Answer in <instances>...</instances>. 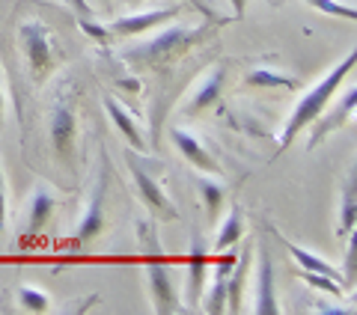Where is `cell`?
<instances>
[{
  "mask_svg": "<svg viewBox=\"0 0 357 315\" xmlns=\"http://www.w3.org/2000/svg\"><path fill=\"white\" fill-rule=\"evenodd\" d=\"M354 63H357V51L351 48L345 57L333 66V69L325 75V77H319L316 84H312L304 95L298 98V105L292 107V114H289V119H286V125H283V134H280V146L277 149H289V146L295 143V137L301 131H304L312 119H316L321 110H325V105L340 93V86L345 84V77H349L351 72H354Z\"/></svg>",
  "mask_w": 357,
  "mask_h": 315,
  "instance_id": "6da1fadb",
  "label": "cell"
},
{
  "mask_svg": "<svg viewBox=\"0 0 357 315\" xmlns=\"http://www.w3.org/2000/svg\"><path fill=\"white\" fill-rule=\"evenodd\" d=\"M215 27H218V21L215 24H199V27H182V24L164 27L155 33L149 42L134 45L131 51H126V60L146 66V69H164V66L176 63L178 57H185V54L191 51L194 45L203 42L206 36H211Z\"/></svg>",
  "mask_w": 357,
  "mask_h": 315,
  "instance_id": "7a4b0ae2",
  "label": "cell"
},
{
  "mask_svg": "<svg viewBox=\"0 0 357 315\" xmlns=\"http://www.w3.org/2000/svg\"><path fill=\"white\" fill-rule=\"evenodd\" d=\"M137 238H140V247H143V262H146V289H149L152 309L158 315L178 312L182 307H178V295H176L170 265L164 262L158 232H155V226L149 220L137 223Z\"/></svg>",
  "mask_w": 357,
  "mask_h": 315,
  "instance_id": "3957f363",
  "label": "cell"
},
{
  "mask_svg": "<svg viewBox=\"0 0 357 315\" xmlns=\"http://www.w3.org/2000/svg\"><path fill=\"white\" fill-rule=\"evenodd\" d=\"M18 39H21V51L30 66V77L36 84H42L51 75V69L57 66V51H54L51 33L42 21H24L18 27Z\"/></svg>",
  "mask_w": 357,
  "mask_h": 315,
  "instance_id": "277c9868",
  "label": "cell"
},
{
  "mask_svg": "<svg viewBox=\"0 0 357 315\" xmlns=\"http://www.w3.org/2000/svg\"><path fill=\"white\" fill-rule=\"evenodd\" d=\"M354 107H357V89L354 86H349L345 93L337 98V105H325V110L310 122L312 125V134H310V140H307V149L312 152V149H319L321 143H325L331 134H337V131H342L345 128V122H351L354 119Z\"/></svg>",
  "mask_w": 357,
  "mask_h": 315,
  "instance_id": "5b68a950",
  "label": "cell"
},
{
  "mask_svg": "<svg viewBox=\"0 0 357 315\" xmlns=\"http://www.w3.org/2000/svg\"><path fill=\"white\" fill-rule=\"evenodd\" d=\"M128 170H131L134 187H137V197L143 199V206H146L158 220H176L178 215H176L170 197H167V190L161 187L158 178H155L146 167L140 164V158L131 155V149H128Z\"/></svg>",
  "mask_w": 357,
  "mask_h": 315,
  "instance_id": "8992f818",
  "label": "cell"
},
{
  "mask_svg": "<svg viewBox=\"0 0 357 315\" xmlns=\"http://www.w3.org/2000/svg\"><path fill=\"white\" fill-rule=\"evenodd\" d=\"M51 146L54 155L66 167H75V140H77V116L69 98H60L51 110Z\"/></svg>",
  "mask_w": 357,
  "mask_h": 315,
  "instance_id": "52a82bcc",
  "label": "cell"
},
{
  "mask_svg": "<svg viewBox=\"0 0 357 315\" xmlns=\"http://www.w3.org/2000/svg\"><path fill=\"white\" fill-rule=\"evenodd\" d=\"M105 206H107V170L96 182L93 194H89V199L84 202L81 217L75 223V235H72L75 247H84L93 238H98V232L105 229Z\"/></svg>",
  "mask_w": 357,
  "mask_h": 315,
  "instance_id": "ba28073f",
  "label": "cell"
},
{
  "mask_svg": "<svg viewBox=\"0 0 357 315\" xmlns=\"http://www.w3.org/2000/svg\"><path fill=\"white\" fill-rule=\"evenodd\" d=\"M173 15H178V9H173V6H167V9H143V13L116 15L107 24V30L114 33L116 39H128V36H140V33H149L155 27L167 24Z\"/></svg>",
  "mask_w": 357,
  "mask_h": 315,
  "instance_id": "9c48e42d",
  "label": "cell"
},
{
  "mask_svg": "<svg viewBox=\"0 0 357 315\" xmlns=\"http://www.w3.org/2000/svg\"><path fill=\"white\" fill-rule=\"evenodd\" d=\"M208 283V250L203 241V232H191V253H188V303L199 307L203 291Z\"/></svg>",
  "mask_w": 357,
  "mask_h": 315,
  "instance_id": "30bf717a",
  "label": "cell"
},
{
  "mask_svg": "<svg viewBox=\"0 0 357 315\" xmlns=\"http://www.w3.org/2000/svg\"><path fill=\"white\" fill-rule=\"evenodd\" d=\"M253 312L256 315H277L280 303H277V291H274V265L265 247H259L256 256V291H253Z\"/></svg>",
  "mask_w": 357,
  "mask_h": 315,
  "instance_id": "8fae6325",
  "label": "cell"
},
{
  "mask_svg": "<svg viewBox=\"0 0 357 315\" xmlns=\"http://www.w3.org/2000/svg\"><path fill=\"white\" fill-rule=\"evenodd\" d=\"M170 140H173V146L178 152H182V158L188 164L194 167V170H199V173H208V176H223V170H220V164L211 158V152L203 146V140L199 137H194L188 128H170Z\"/></svg>",
  "mask_w": 357,
  "mask_h": 315,
  "instance_id": "7c38bea8",
  "label": "cell"
},
{
  "mask_svg": "<svg viewBox=\"0 0 357 315\" xmlns=\"http://www.w3.org/2000/svg\"><path fill=\"white\" fill-rule=\"evenodd\" d=\"M223 84H227V66L218 63L215 69H211L203 81L194 86V93H191V98H188V105H185V114L194 116V114H199V110H208L211 105H218L220 95H223Z\"/></svg>",
  "mask_w": 357,
  "mask_h": 315,
  "instance_id": "4fadbf2b",
  "label": "cell"
},
{
  "mask_svg": "<svg viewBox=\"0 0 357 315\" xmlns=\"http://www.w3.org/2000/svg\"><path fill=\"white\" fill-rule=\"evenodd\" d=\"M236 259H238V253L229 247V253L220 259L215 274H211V286H208V295H206V312L208 315L227 312V277L232 271V265H236Z\"/></svg>",
  "mask_w": 357,
  "mask_h": 315,
  "instance_id": "5bb4252c",
  "label": "cell"
},
{
  "mask_svg": "<svg viewBox=\"0 0 357 315\" xmlns=\"http://www.w3.org/2000/svg\"><path fill=\"white\" fill-rule=\"evenodd\" d=\"M268 232H271L274 238H280V244L286 247L289 253H292V259H295V262L301 265V271H316V274H325V277L337 279V283L342 286V274H340V271H337V268H333L331 262H325V259L316 256L312 250H307V247H298V244H292L289 238H283L280 229H277V226H268ZM342 291H345V289H342Z\"/></svg>",
  "mask_w": 357,
  "mask_h": 315,
  "instance_id": "9a60e30c",
  "label": "cell"
},
{
  "mask_svg": "<svg viewBox=\"0 0 357 315\" xmlns=\"http://www.w3.org/2000/svg\"><path fill=\"white\" fill-rule=\"evenodd\" d=\"M357 226V185L354 170L342 178L340 187V206H337V238H349Z\"/></svg>",
  "mask_w": 357,
  "mask_h": 315,
  "instance_id": "2e32d148",
  "label": "cell"
},
{
  "mask_svg": "<svg viewBox=\"0 0 357 315\" xmlns=\"http://www.w3.org/2000/svg\"><path fill=\"white\" fill-rule=\"evenodd\" d=\"M250 250H253V241L244 244V250L238 253L236 265L227 277V309L229 312H241V300H244V283H248V274H250Z\"/></svg>",
  "mask_w": 357,
  "mask_h": 315,
  "instance_id": "e0dca14e",
  "label": "cell"
},
{
  "mask_svg": "<svg viewBox=\"0 0 357 315\" xmlns=\"http://www.w3.org/2000/svg\"><path fill=\"white\" fill-rule=\"evenodd\" d=\"M54 208H57V199L48 187H36L27 199V217H24V232L27 235H36L45 229V223L51 220Z\"/></svg>",
  "mask_w": 357,
  "mask_h": 315,
  "instance_id": "ac0fdd59",
  "label": "cell"
},
{
  "mask_svg": "<svg viewBox=\"0 0 357 315\" xmlns=\"http://www.w3.org/2000/svg\"><path fill=\"white\" fill-rule=\"evenodd\" d=\"M197 190H199V197H203L206 217H208L211 223H215V220L220 217L223 206H227V194H229V187L223 185V178H220V176L199 173V176H197Z\"/></svg>",
  "mask_w": 357,
  "mask_h": 315,
  "instance_id": "d6986e66",
  "label": "cell"
},
{
  "mask_svg": "<svg viewBox=\"0 0 357 315\" xmlns=\"http://www.w3.org/2000/svg\"><path fill=\"white\" fill-rule=\"evenodd\" d=\"M105 110L110 114V119H114V125L119 128L122 137H126V140L131 143V149H134V152H143V149H146V140H143L140 125L128 116V110L122 107L116 98H105Z\"/></svg>",
  "mask_w": 357,
  "mask_h": 315,
  "instance_id": "ffe728a7",
  "label": "cell"
},
{
  "mask_svg": "<svg viewBox=\"0 0 357 315\" xmlns=\"http://www.w3.org/2000/svg\"><path fill=\"white\" fill-rule=\"evenodd\" d=\"M66 3L72 6V15H75V21H77V27H81L93 42L107 45L110 39H114V33L107 30V24H102V21L96 18V13L86 6V0H66Z\"/></svg>",
  "mask_w": 357,
  "mask_h": 315,
  "instance_id": "44dd1931",
  "label": "cell"
},
{
  "mask_svg": "<svg viewBox=\"0 0 357 315\" xmlns=\"http://www.w3.org/2000/svg\"><path fill=\"white\" fill-rule=\"evenodd\" d=\"M244 235V211L238 202H232L229 206V215L220 220V226H218V238H215V250L223 253V250H229V247H236V241Z\"/></svg>",
  "mask_w": 357,
  "mask_h": 315,
  "instance_id": "7402d4cb",
  "label": "cell"
},
{
  "mask_svg": "<svg viewBox=\"0 0 357 315\" xmlns=\"http://www.w3.org/2000/svg\"><path fill=\"white\" fill-rule=\"evenodd\" d=\"M248 86H259V89H271V86H286V89H298V81L292 75H280V72H271V69H253L244 77Z\"/></svg>",
  "mask_w": 357,
  "mask_h": 315,
  "instance_id": "603a6c76",
  "label": "cell"
},
{
  "mask_svg": "<svg viewBox=\"0 0 357 315\" xmlns=\"http://www.w3.org/2000/svg\"><path fill=\"white\" fill-rule=\"evenodd\" d=\"M304 3L312 6L321 15H333V18H345V21H354L357 18L354 3H342V0H304Z\"/></svg>",
  "mask_w": 357,
  "mask_h": 315,
  "instance_id": "cb8c5ba5",
  "label": "cell"
},
{
  "mask_svg": "<svg viewBox=\"0 0 357 315\" xmlns=\"http://www.w3.org/2000/svg\"><path fill=\"white\" fill-rule=\"evenodd\" d=\"M18 303L27 312H48L51 309V298L45 295L42 289H33V286H21L18 289Z\"/></svg>",
  "mask_w": 357,
  "mask_h": 315,
  "instance_id": "d4e9b609",
  "label": "cell"
},
{
  "mask_svg": "<svg viewBox=\"0 0 357 315\" xmlns=\"http://www.w3.org/2000/svg\"><path fill=\"white\" fill-rule=\"evenodd\" d=\"M301 279H304L307 286H312V289L325 291V295H331V298H342V295H345L342 286L337 283V279H331V277H325V274H316V271H301Z\"/></svg>",
  "mask_w": 357,
  "mask_h": 315,
  "instance_id": "484cf974",
  "label": "cell"
},
{
  "mask_svg": "<svg viewBox=\"0 0 357 315\" xmlns=\"http://www.w3.org/2000/svg\"><path fill=\"white\" fill-rule=\"evenodd\" d=\"M357 283V241L354 232L349 235V247H345V271H342V289L351 291Z\"/></svg>",
  "mask_w": 357,
  "mask_h": 315,
  "instance_id": "4316f807",
  "label": "cell"
},
{
  "mask_svg": "<svg viewBox=\"0 0 357 315\" xmlns=\"http://www.w3.org/2000/svg\"><path fill=\"white\" fill-rule=\"evenodd\" d=\"M6 211H9V206H6V176H3V167H0V232L6 229Z\"/></svg>",
  "mask_w": 357,
  "mask_h": 315,
  "instance_id": "83f0119b",
  "label": "cell"
},
{
  "mask_svg": "<svg viewBox=\"0 0 357 315\" xmlns=\"http://www.w3.org/2000/svg\"><path fill=\"white\" fill-rule=\"evenodd\" d=\"M312 312L316 315H351V307H331V303H312Z\"/></svg>",
  "mask_w": 357,
  "mask_h": 315,
  "instance_id": "f1b7e54d",
  "label": "cell"
},
{
  "mask_svg": "<svg viewBox=\"0 0 357 315\" xmlns=\"http://www.w3.org/2000/svg\"><path fill=\"white\" fill-rule=\"evenodd\" d=\"M232 9H236V18H244V13H248V0H229Z\"/></svg>",
  "mask_w": 357,
  "mask_h": 315,
  "instance_id": "f546056e",
  "label": "cell"
},
{
  "mask_svg": "<svg viewBox=\"0 0 357 315\" xmlns=\"http://www.w3.org/2000/svg\"><path fill=\"white\" fill-rule=\"evenodd\" d=\"M0 119H3V89H0Z\"/></svg>",
  "mask_w": 357,
  "mask_h": 315,
  "instance_id": "4dcf8cb0",
  "label": "cell"
}]
</instances>
